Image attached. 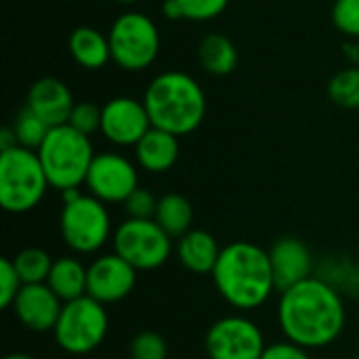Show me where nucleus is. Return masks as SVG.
I'll list each match as a JSON object with an SVG mask.
<instances>
[{"label": "nucleus", "instance_id": "f257e3e1", "mask_svg": "<svg viewBox=\"0 0 359 359\" xmlns=\"http://www.w3.org/2000/svg\"><path fill=\"white\" fill-rule=\"evenodd\" d=\"M276 316L284 339L309 351L337 343L347 324L345 297L318 276L280 292Z\"/></svg>", "mask_w": 359, "mask_h": 359}, {"label": "nucleus", "instance_id": "f03ea898", "mask_svg": "<svg viewBox=\"0 0 359 359\" xmlns=\"http://www.w3.org/2000/svg\"><path fill=\"white\" fill-rule=\"evenodd\" d=\"M210 278L221 299L238 311L263 307L278 290L269 250L246 240L223 246Z\"/></svg>", "mask_w": 359, "mask_h": 359}, {"label": "nucleus", "instance_id": "7ed1b4c3", "mask_svg": "<svg viewBox=\"0 0 359 359\" xmlns=\"http://www.w3.org/2000/svg\"><path fill=\"white\" fill-rule=\"evenodd\" d=\"M151 126L185 137L194 133L206 116V95L202 84L179 69L158 74L143 95Z\"/></svg>", "mask_w": 359, "mask_h": 359}, {"label": "nucleus", "instance_id": "20e7f679", "mask_svg": "<svg viewBox=\"0 0 359 359\" xmlns=\"http://www.w3.org/2000/svg\"><path fill=\"white\" fill-rule=\"evenodd\" d=\"M90 137L78 133L69 124L48 130L44 143L38 147V158L53 189L59 194L86 183L88 168L95 160Z\"/></svg>", "mask_w": 359, "mask_h": 359}, {"label": "nucleus", "instance_id": "39448f33", "mask_svg": "<svg viewBox=\"0 0 359 359\" xmlns=\"http://www.w3.org/2000/svg\"><path fill=\"white\" fill-rule=\"evenodd\" d=\"M48 187L38 151L21 145L0 151V204L6 212H32L40 206Z\"/></svg>", "mask_w": 359, "mask_h": 359}, {"label": "nucleus", "instance_id": "423d86ee", "mask_svg": "<svg viewBox=\"0 0 359 359\" xmlns=\"http://www.w3.org/2000/svg\"><path fill=\"white\" fill-rule=\"evenodd\" d=\"M111 215L107 204L90 194L63 204L59 215V233L63 244L80 257L97 255L114 238Z\"/></svg>", "mask_w": 359, "mask_h": 359}, {"label": "nucleus", "instance_id": "0eeeda50", "mask_svg": "<svg viewBox=\"0 0 359 359\" xmlns=\"http://www.w3.org/2000/svg\"><path fill=\"white\" fill-rule=\"evenodd\" d=\"M109 332V316L103 303L84 294L63 303L53 330L55 343L67 355H88L97 351Z\"/></svg>", "mask_w": 359, "mask_h": 359}, {"label": "nucleus", "instance_id": "6e6552de", "mask_svg": "<svg viewBox=\"0 0 359 359\" xmlns=\"http://www.w3.org/2000/svg\"><path fill=\"white\" fill-rule=\"evenodd\" d=\"M111 61L126 72L147 69L160 55V29L156 21L139 11L122 13L109 27Z\"/></svg>", "mask_w": 359, "mask_h": 359}, {"label": "nucleus", "instance_id": "1a4fd4ad", "mask_svg": "<svg viewBox=\"0 0 359 359\" xmlns=\"http://www.w3.org/2000/svg\"><path fill=\"white\" fill-rule=\"evenodd\" d=\"M114 252L128 261L137 271H156L164 267L175 252L172 238L154 219H126L111 238Z\"/></svg>", "mask_w": 359, "mask_h": 359}, {"label": "nucleus", "instance_id": "9d476101", "mask_svg": "<svg viewBox=\"0 0 359 359\" xmlns=\"http://www.w3.org/2000/svg\"><path fill=\"white\" fill-rule=\"evenodd\" d=\"M265 347L261 326L242 313L219 318L204 337L208 359H261Z\"/></svg>", "mask_w": 359, "mask_h": 359}, {"label": "nucleus", "instance_id": "9b49d317", "mask_svg": "<svg viewBox=\"0 0 359 359\" xmlns=\"http://www.w3.org/2000/svg\"><path fill=\"white\" fill-rule=\"evenodd\" d=\"M84 185L90 196L105 204H124L139 187V170L130 158L118 151H101L95 156Z\"/></svg>", "mask_w": 359, "mask_h": 359}, {"label": "nucleus", "instance_id": "f8f14e48", "mask_svg": "<svg viewBox=\"0 0 359 359\" xmlns=\"http://www.w3.org/2000/svg\"><path fill=\"white\" fill-rule=\"evenodd\" d=\"M151 128L143 99L114 97L101 107V135L116 147H135Z\"/></svg>", "mask_w": 359, "mask_h": 359}, {"label": "nucleus", "instance_id": "ddd939ff", "mask_svg": "<svg viewBox=\"0 0 359 359\" xmlns=\"http://www.w3.org/2000/svg\"><path fill=\"white\" fill-rule=\"evenodd\" d=\"M137 269L120 255H99L88 265L86 294L103 305L124 301L137 286Z\"/></svg>", "mask_w": 359, "mask_h": 359}, {"label": "nucleus", "instance_id": "4468645a", "mask_svg": "<svg viewBox=\"0 0 359 359\" xmlns=\"http://www.w3.org/2000/svg\"><path fill=\"white\" fill-rule=\"evenodd\" d=\"M11 309L23 328L42 334L55 330L63 301L46 284H23Z\"/></svg>", "mask_w": 359, "mask_h": 359}, {"label": "nucleus", "instance_id": "2eb2a0df", "mask_svg": "<svg viewBox=\"0 0 359 359\" xmlns=\"http://www.w3.org/2000/svg\"><path fill=\"white\" fill-rule=\"evenodd\" d=\"M269 261L278 292H284L316 273V261L305 242L292 236L276 240L269 248Z\"/></svg>", "mask_w": 359, "mask_h": 359}, {"label": "nucleus", "instance_id": "dca6fc26", "mask_svg": "<svg viewBox=\"0 0 359 359\" xmlns=\"http://www.w3.org/2000/svg\"><path fill=\"white\" fill-rule=\"evenodd\" d=\"M74 105L76 101L67 84L53 76H44L36 80L27 90L25 107L32 109L36 116H40L50 128L67 124L74 111Z\"/></svg>", "mask_w": 359, "mask_h": 359}, {"label": "nucleus", "instance_id": "f3484780", "mask_svg": "<svg viewBox=\"0 0 359 359\" xmlns=\"http://www.w3.org/2000/svg\"><path fill=\"white\" fill-rule=\"evenodd\" d=\"M223 246L217 238L204 229H191L179 240H175V255L181 267L196 276H212Z\"/></svg>", "mask_w": 359, "mask_h": 359}, {"label": "nucleus", "instance_id": "a211bd4d", "mask_svg": "<svg viewBox=\"0 0 359 359\" xmlns=\"http://www.w3.org/2000/svg\"><path fill=\"white\" fill-rule=\"evenodd\" d=\"M135 160L139 168L151 175L168 172L179 160V137L151 126L135 145Z\"/></svg>", "mask_w": 359, "mask_h": 359}, {"label": "nucleus", "instance_id": "6ab92c4d", "mask_svg": "<svg viewBox=\"0 0 359 359\" xmlns=\"http://www.w3.org/2000/svg\"><path fill=\"white\" fill-rule=\"evenodd\" d=\"M67 48L74 61L84 69H101L111 59L109 38L90 25L76 27L67 38Z\"/></svg>", "mask_w": 359, "mask_h": 359}, {"label": "nucleus", "instance_id": "aec40b11", "mask_svg": "<svg viewBox=\"0 0 359 359\" xmlns=\"http://www.w3.org/2000/svg\"><path fill=\"white\" fill-rule=\"evenodd\" d=\"M46 286L63 301H76L86 294L88 286V265H84L78 257H59L53 263V269L48 273Z\"/></svg>", "mask_w": 359, "mask_h": 359}, {"label": "nucleus", "instance_id": "412c9836", "mask_svg": "<svg viewBox=\"0 0 359 359\" xmlns=\"http://www.w3.org/2000/svg\"><path fill=\"white\" fill-rule=\"evenodd\" d=\"M313 276L332 286L341 297H359V263H355L351 257H324L316 265Z\"/></svg>", "mask_w": 359, "mask_h": 359}, {"label": "nucleus", "instance_id": "4be33fe9", "mask_svg": "<svg viewBox=\"0 0 359 359\" xmlns=\"http://www.w3.org/2000/svg\"><path fill=\"white\" fill-rule=\"evenodd\" d=\"M154 221L172 238L179 240L181 236H185L187 231H191L194 227V208L191 202L181 196V194H164L162 198H158V208H156V217Z\"/></svg>", "mask_w": 359, "mask_h": 359}, {"label": "nucleus", "instance_id": "5701e85b", "mask_svg": "<svg viewBox=\"0 0 359 359\" xmlns=\"http://www.w3.org/2000/svg\"><path fill=\"white\" fill-rule=\"evenodd\" d=\"M198 59L212 76H227L238 65V48L223 34H208L198 44Z\"/></svg>", "mask_w": 359, "mask_h": 359}, {"label": "nucleus", "instance_id": "b1692460", "mask_svg": "<svg viewBox=\"0 0 359 359\" xmlns=\"http://www.w3.org/2000/svg\"><path fill=\"white\" fill-rule=\"evenodd\" d=\"M229 6V0H164L162 13L166 19L212 21Z\"/></svg>", "mask_w": 359, "mask_h": 359}, {"label": "nucleus", "instance_id": "393cba45", "mask_svg": "<svg viewBox=\"0 0 359 359\" xmlns=\"http://www.w3.org/2000/svg\"><path fill=\"white\" fill-rule=\"evenodd\" d=\"M55 259L42 248H23L13 257V265L23 284H46Z\"/></svg>", "mask_w": 359, "mask_h": 359}, {"label": "nucleus", "instance_id": "a878e982", "mask_svg": "<svg viewBox=\"0 0 359 359\" xmlns=\"http://www.w3.org/2000/svg\"><path fill=\"white\" fill-rule=\"evenodd\" d=\"M11 128H13V133L17 137V143L21 147L34 149V151H38V147L44 143V139H46V135L50 130V126L27 107L17 116V120H15V124Z\"/></svg>", "mask_w": 359, "mask_h": 359}, {"label": "nucleus", "instance_id": "bb28decb", "mask_svg": "<svg viewBox=\"0 0 359 359\" xmlns=\"http://www.w3.org/2000/svg\"><path fill=\"white\" fill-rule=\"evenodd\" d=\"M328 97L347 109L359 107V67H347L332 76L328 84Z\"/></svg>", "mask_w": 359, "mask_h": 359}, {"label": "nucleus", "instance_id": "cd10ccee", "mask_svg": "<svg viewBox=\"0 0 359 359\" xmlns=\"http://www.w3.org/2000/svg\"><path fill=\"white\" fill-rule=\"evenodd\" d=\"M128 353H130V359H166L168 345L162 334L154 330H143L137 337H133Z\"/></svg>", "mask_w": 359, "mask_h": 359}, {"label": "nucleus", "instance_id": "c85d7f7f", "mask_svg": "<svg viewBox=\"0 0 359 359\" xmlns=\"http://www.w3.org/2000/svg\"><path fill=\"white\" fill-rule=\"evenodd\" d=\"M67 124L72 128H76L78 133L86 135V137H90L95 133H101V107L90 103V101L76 103Z\"/></svg>", "mask_w": 359, "mask_h": 359}, {"label": "nucleus", "instance_id": "c756f323", "mask_svg": "<svg viewBox=\"0 0 359 359\" xmlns=\"http://www.w3.org/2000/svg\"><path fill=\"white\" fill-rule=\"evenodd\" d=\"M21 288H23V282L13 265V259L4 257L0 261V307L11 309Z\"/></svg>", "mask_w": 359, "mask_h": 359}, {"label": "nucleus", "instance_id": "7c9ffc66", "mask_svg": "<svg viewBox=\"0 0 359 359\" xmlns=\"http://www.w3.org/2000/svg\"><path fill=\"white\" fill-rule=\"evenodd\" d=\"M334 25L349 38H359V0H337L332 6Z\"/></svg>", "mask_w": 359, "mask_h": 359}, {"label": "nucleus", "instance_id": "2f4dec72", "mask_svg": "<svg viewBox=\"0 0 359 359\" xmlns=\"http://www.w3.org/2000/svg\"><path fill=\"white\" fill-rule=\"evenodd\" d=\"M156 208H158V198L141 185L124 202V210L128 219H154Z\"/></svg>", "mask_w": 359, "mask_h": 359}, {"label": "nucleus", "instance_id": "473e14b6", "mask_svg": "<svg viewBox=\"0 0 359 359\" xmlns=\"http://www.w3.org/2000/svg\"><path fill=\"white\" fill-rule=\"evenodd\" d=\"M261 359H311V355H309V349L294 345V343L284 339V341L269 343L265 347Z\"/></svg>", "mask_w": 359, "mask_h": 359}, {"label": "nucleus", "instance_id": "72a5a7b5", "mask_svg": "<svg viewBox=\"0 0 359 359\" xmlns=\"http://www.w3.org/2000/svg\"><path fill=\"white\" fill-rule=\"evenodd\" d=\"M19 143H17V137H15V133H13V128L8 126V128H4L2 133H0V151H8V149H13V147H17Z\"/></svg>", "mask_w": 359, "mask_h": 359}, {"label": "nucleus", "instance_id": "f704fd0d", "mask_svg": "<svg viewBox=\"0 0 359 359\" xmlns=\"http://www.w3.org/2000/svg\"><path fill=\"white\" fill-rule=\"evenodd\" d=\"M2 359H38V358H34V355H29V353H21V351H17V353H8V355H4Z\"/></svg>", "mask_w": 359, "mask_h": 359}, {"label": "nucleus", "instance_id": "c9c22d12", "mask_svg": "<svg viewBox=\"0 0 359 359\" xmlns=\"http://www.w3.org/2000/svg\"><path fill=\"white\" fill-rule=\"evenodd\" d=\"M114 2H118V4H135L139 0H114Z\"/></svg>", "mask_w": 359, "mask_h": 359}, {"label": "nucleus", "instance_id": "e433bc0d", "mask_svg": "<svg viewBox=\"0 0 359 359\" xmlns=\"http://www.w3.org/2000/svg\"><path fill=\"white\" fill-rule=\"evenodd\" d=\"M351 359H359V355H355V358H351Z\"/></svg>", "mask_w": 359, "mask_h": 359}]
</instances>
